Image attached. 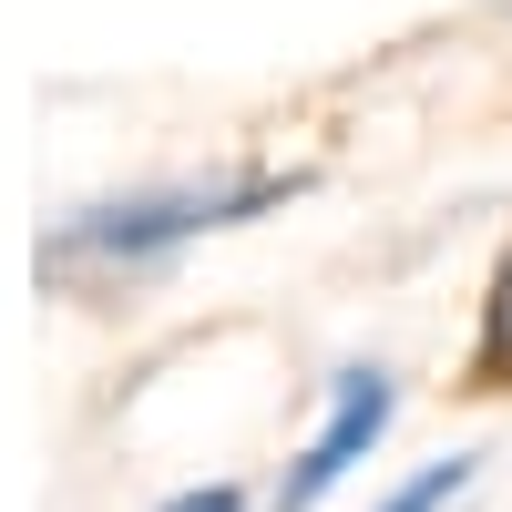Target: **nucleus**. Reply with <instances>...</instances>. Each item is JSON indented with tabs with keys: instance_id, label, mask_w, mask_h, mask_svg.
<instances>
[{
	"instance_id": "nucleus-5",
	"label": "nucleus",
	"mask_w": 512,
	"mask_h": 512,
	"mask_svg": "<svg viewBox=\"0 0 512 512\" xmlns=\"http://www.w3.org/2000/svg\"><path fill=\"white\" fill-rule=\"evenodd\" d=\"M164 512H246V492L236 482H195V492H175Z\"/></svg>"
},
{
	"instance_id": "nucleus-3",
	"label": "nucleus",
	"mask_w": 512,
	"mask_h": 512,
	"mask_svg": "<svg viewBox=\"0 0 512 512\" xmlns=\"http://www.w3.org/2000/svg\"><path fill=\"white\" fill-rule=\"evenodd\" d=\"M461 492H472V461H431V472H420V482H400L379 512H451Z\"/></svg>"
},
{
	"instance_id": "nucleus-1",
	"label": "nucleus",
	"mask_w": 512,
	"mask_h": 512,
	"mask_svg": "<svg viewBox=\"0 0 512 512\" xmlns=\"http://www.w3.org/2000/svg\"><path fill=\"white\" fill-rule=\"evenodd\" d=\"M287 185L277 175H246V185H185V195H134V205H93L82 226H62L52 236V267H82V256H154V246H175V236H205V226H236V216H256V205H277Z\"/></svg>"
},
{
	"instance_id": "nucleus-4",
	"label": "nucleus",
	"mask_w": 512,
	"mask_h": 512,
	"mask_svg": "<svg viewBox=\"0 0 512 512\" xmlns=\"http://www.w3.org/2000/svg\"><path fill=\"white\" fill-rule=\"evenodd\" d=\"M482 379H492V390L512 379V267H502V287H492V318H482Z\"/></svg>"
},
{
	"instance_id": "nucleus-2",
	"label": "nucleus",
	"mask_w": 512,
	"mask_h": 512,
	"mask_svg": "<svg viewBox=\"0 0 512 512\" xmlns=\"http://www.w3.org/2000/svg\"><path fill=\"white\" fill-rule=\"evenodd\" d=\"M390 410H400V390H390V379H379V369H338L328 379V420H318V441L308 451H297V472H287V512H318L338 482H349L359 472V461L379 451V431H390Z\"/></svg>"
}]
</instances>
